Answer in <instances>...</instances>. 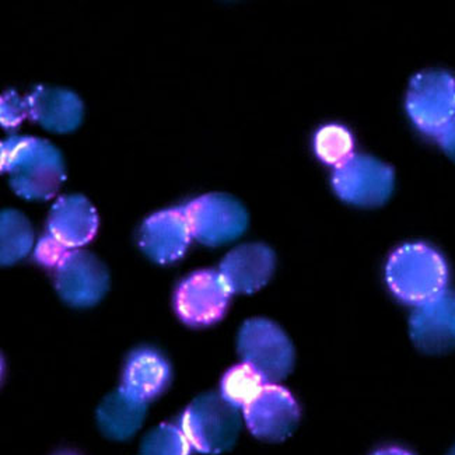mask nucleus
<instances>
[{"label": "nucleus", "instance_id": "nucleus-1", "mask_svg": "<svg viewBox=\"0 0 455 455\" xmlns=\"http://www.w3.org/2000/svg\"><path fill=\"white\" fill-rule=\"evenodd\" d=\"M2 172L12 189L27 201H48L67 179L62 155L52 143L34 136L2 142Z\"/></svg>", "mask_w": 455, "mask_h": 455}, {"label": "nucleus", "instance_id": "nucleus-2", "mask_svg": "<svg viewBox=\"0 0 455 455\" xmlns=\"http://www.w3.org/2000/svg\"><path fill=\"white\" fill-rule=\"evenodd\" d=\"M386 277L396 299L418 307L447 289L449 267L430 245L405 244L389 257Z\"/></svg>", "mask_w": 455, "mask_h": 455}, {"label": "nucleus", "instance_id": "nucleus-3", "mask_svg": "<svg viewBox=\"0 0 455 455\" xmlns=\"http://www.w3.org/2000/svg\"><path fill=\"white\" fill-rule=\"evenodd\" d=\"M240 411L221 394H204L185 410L182 432L196 451L221 454L235 445L240 435Z\"/></svg>", "mask_w": 455, "mask_h": 455}, {"label": "nucleus", "instance_id": "nucleus-4", "mask_svg": "<svg viewBox=\"0 0 455 455\" xmlns=\"http://www.w3.org/2000/svg\"><path fill=\"white\" fill-rule=\"evenodd\" d=\"M237 349L243 363L257 370L267 384L279 383L293 370V343L277 323L265 318L245 321Z\"/></svg>", "mask_w": 455, "mask_h": 455}, {"label": "nucleus", "instance_id": "nucleus-5", "mask_svg": "<svg viewBox=\"0 0 455 455\" xmlns=\"http://www.w3.org/2000/svg\"><path fill=\"white\" fill-rule=\"evenodd\" d=\"M194 240L208 247H220L237 240L248 228L247 209L226 194H208L184 208Z\"/></svg>", "mask_w": 455, "mask_h": 455}, {"label": "nucleus", "instance_id": "nucleus-6", "mask_svg": "<svg viewBox=\"0 0 455 455\" xmlns=\"http://www.w3.org/2000/svg\"><path fill=\"white\" fill-rule=\"evenodd\" d=\"M406 111L416 128L437 136L455 118V77L444 70H425L412 77Z\"/></svg>", "mask_w": 455, "mask_h": 455}, {"label": "nucleus", "instance_id": "nucleus-7", "mask_svg": "<svg viewBox=\"0 0 455 455\" xmlns=\"http://www.w3.org/2000/svg\"><path fill=\"white\" fill-rule=\"evenodd\" d=\"M393 167L367 155H355L332 174L335 194L343 202L359 208H379L393 195Z\"/></svg>", "mask_w": 455, "mask_h": 455}, {"label": "nucleus", "instance_id": "nucleus-8", "mask_svg": "<svg viewBox=\"0 0 455 455\" xmlns=\"http://www.w3.org/2000/svg\"><path fill=\"white\" fill-rule=\"evenodd\" d=\"M231 291L220 272L196 271L177 287L174 307L180 320L189 327H209L225 317Z\"/></svg>", "mask_w": 455, "mask_h": 455}, {"label": "nucleus", "instance_id": "nucleus-9", "mask_svg": "<svg viewBox=\"0 0 455 455\" xmlns=\"http://www.w3.org/2000/svg\"><path fill=\"white\" fill-rule=\"evenodd\" d=\"M53 272V282L60 299L72 307H92L103 300L109 291V272L106 265L82 248L70 250Z\"/></svg>", "mask_w": 455, "mask_h": 455}, {"label": "nucleus", "instance_id": "nucleus-10", "mask_svg": "<svg viewBox=\"0 0 455 455\" xmlns=\"http://www.w3.org/2000/svg\"><path fill=\"white\" fill-rule=\"evenodd\" d=\"M250 432L264 442H283L300 422L296 399L279 384H267L244 410Z\"/></svg>", "mask_w": 455, "mask_h": 455}, {"label": "nucleus", "instance_id": "nucleus-11", "mask_svg": "<svg viewBox=\"0 0 455 455\" xmlns=\"http://www.w3.org/2000/svg\"><path fill=\"white\" fill-rule=\"evenodd\" d=\"M411 338L427 355H444L455 349V293L445 289L413 310Z\"/></svg>", "mask_w": 455, "mask_h": 455}, {"label": "nucleus", "instance_id": "nucleus-12", "mask_svg": "<svg viewBox=\"0 0 455 455\" xmlns=\"http://www.w3.org/2000/svg\"><path fill=\"white\" fill-rule=\"evenodd\" d=\"M191 241V228L182 208L157 212L146 219L139 235L143 252L160 265L181 259Z\"/></svg>", "mask_w": 455, "mask_h": 455}, {"label": "nucleus", "instance_id": "nucleus-13", "mask_svg": "<svg viewBox=\"0 0 455 455\" xmlns=\"http://www.w3.org/2000/svg\"><path fill=\"white\" fill-rule=\"evenodd\" d=\"M276 258L264 244H243L231 250L221 261L220 272L231 294H251L261 291L271 281Z\"/></svg>", "mask_w": 455, "mask_h": 455}, {"label": "nucleus", "instance_id": "nucleus-14", "mask_svg": "<svg viewBox=\"0 0 455 455\" xmlns=\"http://www.w3.org/2000/svg\"><path fill=\"white\" fill-rule=\"evenodd\" d=\"M99 230V215L82 195L60 196L50 212L48 233L69 250L89 244Z\"/></svg>", "mask_w": 455, "mask_h": 455}, {"label": "nucleus", "instance_id": "nucleus-15", "mask_svg": "<svg viewBox=\"0 0 455 455\" xmlns=\"http://www.w3.org/2000/svg\"><path fill=\"white\" fill-rule=\"evenodd\" d=\"M34 123L53 133H69L82 124L84 107L76 92L60 87H34L26 97Z\"/></svg>", "mask_w": 455, "mask_h": 455}, {"label": "nucleus", "instance_id": "nucleus-16", "mask_svg": "<svg viewBox=\"0 0 455 455\" xmlns=\"http://www.w3.org/2000/svg\"><path fill=\"white\" fill-rule=\"evenodd\" d=\"M172 379V367L157 350L138 349L129 355L124 367L121 388L126 393L150 403L162 395Z\"/></svg>", "mask_w": 455, "mask_h": 455}, {"label": "nucleus", "instance_id": "nucleus-17", "mask_svg": "<svg viewBox=\"0 0 455 455\" xmlns=\"http://www.w3.org/2000/svg\"><path fill=\"white\" fill-rule=\"evenodd\" d=\"M148 403L135 398L119 387L108 394L97 410V425L106 437L116 442L128 440L142 427Z\"/></svg>", "mask_w": 455, "mask_h": 455}, {"label": "nucleus", "instance_id": "nucleus-18", "mask_svg": "<svg viewBox=\"0 0 455 455\" xmlns=\"http://www.w3.org/2000/svg\"><path fill=\"white\" fill-rule=\"evenodd\" d=\"M0 259L11 267L30 252L34 244L31 223L21 212L6 209L0 216Z\"/></svg>", "mask_w": 455, "mask_h": 455}, {"label": "nucleus", "instance_id": "nucleus-19", "mask_svg": "<svg viewBox=\"0 0 455 455\" xmlns=\"http://www.w3.org/2000/svg\"><path fill=\"white\" fill-rule=\"evenodd\" d=\"M267 384L257 370L241 362L231 367L221 379L220 394L231 405L244 410Z\"/></svg>", "mask_w": 455, "mask_h": 455}, {"label": "nucleus", "instance_id": "nucleus-20", "mask_svg": "<svg viewBox=\"0 0 455 455\" xmlns=\"http://www.w3.org/2000/svg\"><path fill=\"white\" fill-rule=\"evenodd\" d=\"M314 148L321 162L337 169L355 155V139L349 129L331 124L318 131Z\"/></svg>", "mask_w": 455, "mask_h": 455}, {"label": "nucleus", "instance_id": "nucleus-21", "mask_svg": "<svg viewBox=\"0 0 455 455\" xmlns=\"http://www.w3.org/2000/svg\"><path fill=\"white\" fill-rule=\"evenodd\" d=\"M191 450L181 427L167 423L148 432L140 445L142 455H189Z\"/></svg>", "mask_w": 455, "mask_h": 455}, {"label": "nucleus", "instance_id": "nucleus-22", "mask_svg": "<svg viewBox=\"0 0 455 455\" xmlns=\"http://www.w3.org/2000/svg\"><path fill=\"white\" fill-rule=\"evenodd\" d=\"M27 116H30V108L26 99H21L14 90H7L0 100V121L7 131L19 128Z\"/></svg>", "mask_w": 455, "mask_h": 455}, {"label": "nucleus", "instance_id": "nucleus-23", "mask_svg": "<svg viewBox=\"0 0 455 455\" xmlns=\"http://www.w3.org/2000/svg\"><path fill=\"white\" fill-rule=\"evenodd\" d=\"M69 248L65 247L62 243L53 237L50 233H46L44 237L40 238L36 247V259L38 264L45 267H55L62 262L63 258L67 257Z\"/></svg>", "mask_w": 455, "mask_h": 455}, {"label": "nucleus", "instance_id": "nucleus-24", "mask_svg": "<svg viewBox=\"0 0 455 455\" xmlns=\"http://www.w3.org/2000/svg\"><path fill=\"white\" fill-rule=\"evenodd\" d=\"M435 138L445 155L455 162V118Z\"/></svg>", "mask_w": 455, "mask_h": 455}, {"label": "nucleus", "instance_id": "nucleus-25", "mask_svg": "<svg viewBox=\"0 0 455 455\" xmlns=\"http://www.w3.org/2000/svg\"><path fill=\"white\" fill-rule=\"evenodd\" d=\"M373 455H413L406 450L399 449V447H388V449L379 450Z\"/></svg>", "mask_w": 455, "mask_h": 455}, {"label": "nucleus", "instance_id": "nucleus-26", "mask_svg": "<svg viewBox=\"0 0 455 455\" xmlns=\"http://www.w3.org/2000/svg\"><path fill=\"white\" fill-rule=\"evenodd\" d=\"M449 455H455V447H454V449H452V451H451V452H450V454H449Z\"/></svg>", "mask_w": 455, "mask_h": 455}]
</instances>
